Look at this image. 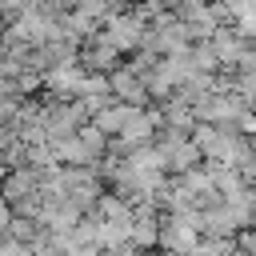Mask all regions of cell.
<instances>
[{"instance_id": "obj_3", "label": "cell", "mask_w": 256, "mask_h": 256, "mask_svg": "<svg viewBox=\"0 0 256 256\" xmlns=\"http://www.w3.org/2000/svg\"><path fill=\"white\" fill-rule=\"evenodd\" d=\"M124 120H128V104H120V100H112V104H104L100 112H92V128L100 132V136H108V140H116L120 136V128H124Z\"/></svg>"}, {"instance_id": "obj_5", "label": "cell", "mask_w": 256, "mask_h": 256, "mask_svg": "<svg viewBox=\"0 0 256 256\" xmlns=\"http://www.w3.org/2000/svg\"><path fill=\"white\" fill-rule=\"evenodd\" d=\"M8 220H12V212H8V204L0 200V236H4V228H8Z\"/></svg>"}, {"instance_id": "obj_4", "label": "cell", "mask_w": 256, "mask_h": 256, "mask_svg": "<svg viewBox=\"0 0 256 256\" xmlns=\"http://www.w3.org/2000/svg\"><path fill=\"white\" fill-rule=\"evenodd\" d=\"M232 248H236L240 256H252V252H256V232H252V228H236V232H232Z\"/></svg>"}, {"instance_id": "obj_1", "label": "cell", "mask_w": 256, "mask_h": 256, "mask_svg": "<svg viewBox=\"0 0 256 256\" xmlns=\"http://www.w3.org/2000/svg\"><path fill=\"white\" fill-rule=\"evenodd\" d=\"M100 32H104V40L116 48V56L124 60V56H132V52L140 48V40H144L148 24H140L132 8H120V4H112V12H108V20L100 24Z\"/></svg>"}, {"instance_id": "obj_2", "label": "cell", "mask_w": 256, "mask_h": 256, "mask_svg": "<svg viewBox=\"0 0 256 256\" xmlns=\"http://www.w3.org/2000/svg\"><path fill=\"white\" fill-rule=\"evenodd\" d=\"M32 192H40V172H32V168H12V172H4V180H0V200L12 208L16 200H24V196H32Z\"/></svg>"}]
</instances>
